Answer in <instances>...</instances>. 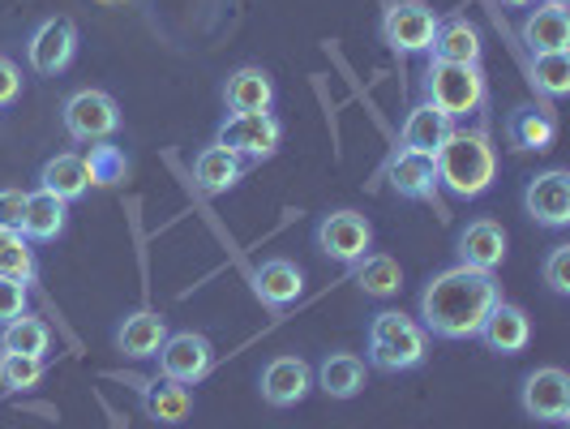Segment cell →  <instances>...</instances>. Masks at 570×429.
<instances>
[{"mask_svg": "<svg viewBox=\"0 0 570 429\" xmlns=\"http://www.w3.org/2000/svg\"><path fill=\"white\" fill-rule=\"evenodd\" d=\"M65 215H69V202H60L48 189H35V194H27L22 236L27 241H57L60 232H65Z\"/></svg>", "mask_w": 570, "mask_h": 429, "instance_id": "26", "label": "cell"}, {"mask_svg": "<svg viewBox=\"0 0 570 429\" xmlns=\"http://www.w3.org/2000/svg\"><path fill=\"white\" fill-rule=\"evenodd\" d=\"M27 314V284H13L0 275V326Z\"/></svg>", "mask_w": 570, "mask_h": 429, "instance_id": "36", "label": "cell"}, {"mask_svg": "<svg viewBox=\"0 0 570 429\" xmlns=\"http://www.w3.org/2000/svg\"><path fill=\"white\" fill-rule=\"evenodd\" d=\"M544 284L558 296H570V245H553L544 257Z\"/></svg>", "mask_w": 570, "mask_h": 429, "instance_id": "35", "label": "cell"}, {"mask_svg": "<svg viewBox=\"0 0 570 429\" xmlns=\"http://www.w3.org/2000/svg\"><path fill=\"white\" fill-rule=\"evenodd\" d=\"M257 387H262V400L271 403V408H292V403H301L309 396L314 370H309L301 357H275V361L262 370Z\"/></svg>", "mask_w": 570, "mask_h": 429, "instance_id": "13", "label": "cell"}, {"mask_svg": "<svg viewBox=\"0 0 570 429\" xmlns=\"http://www.w3.org/2000/svg\"><path fill=\"white\" fill-rule=\"evenodd\" d=\"M0 275L13 284H30L35 280V250L22 232L0 228Z\"/></svg>", "mask_w": 570, "mask_h": 429, "instance_id": "32", "label": "cell"}, {"mask_svg": "<svg viewBox=\"0 0 570 429\" xmlns=\"http://www.w3.org/2000/svg\"><path fill=\"white\" fill-rule=\"evenodd\" d=\"M99 4H125V0H99Z\"/></svg>", "mask_w": 570, "mask_h": 429, "instance_id": "41", "label": "cell"}, {"mask_svg": "<svg viewBox=\"0 0 570 429\" xmlns=\"http://www.w3.org/2000/svg\"><path fill=\"white\" fill-rule=\"evenodd\" d=\"M43 357H18V352H0V387L4 391H35L43 382Z\"/></svg>", "mask_w": 570, "mask_h": 429, "instance_id": "33", "label": "cell"}, {"mask_svg": "<svg viewBox=\"0 0 570 429\" xmlns=\"http://www.w3.org/2000/svg\"><path fill=\"white\" fill-rule=\"evenodd\" d=\"M523 412L532 421H544V426H567L570 421V378L567 370L558 365H544V370H532L523 378Z\"/></svg>", "mask_w": 570, "mask_h": 429, "instance_id": "9", "label": "cell"}, {"mask_svg": "<svg viewBox=\"0 0 570 429\" xmlns=\"http://www.w3.org/2000/svg\"><path fill=\"white\" fill-rule=\"evenodd\" d=\"M455 129H459V125L446 113H442V108H433L429 99H421V104L407 113V120H403V150L438 155V150L446 146V138H451Z\"/></svg>", "mask_w": 570, "mask_h": 429, "instance_id": "17", "label": "cell"}, {"mask_svg": "<svg viewBox=\"0 0 570 429\" xmlns=\"http://www.w3.org/2000/svg\"><path fill=\"white\" fill-rule=\"evenodd\" d=\"M507 138H511L514 150H549L553 138H558V120H553V113H544V108L523 104L507 120Z\"/></svg>", "mask_w": 570, "mask_h": 429, "instance_id": "24", "label": "cell"}, {"mask_svg": "<svg viewBox=\"0 0 570 429\" xmlns=\"http://www.w3.org/2000/svg\"><path fill=\"white\" fill-rule=\"evenodd\" d=\"M240 176H245V164L224 146H206L194 159V181H198L202 194H228Z\"/></svg>", "mask_w": 570, "mask_h": 429, "instance_id": "28", "label": "cell"}, {"mask_svg": "<svg viewBox=\"0 0 570 429\" xmlns=\"http://www.w3.org/2000/svg\"><path fill=\"white\" fill-rule=\"evenodd\" d=\"M356 284H361L365 296H395L403 287L400 262L386 254H365L356 262Z\"/></svg>", "mask_w": 570, "mask_h": 429, "instance_id": "30", "label": "cell"}, {"mask_svg": "<svg viewBox=\"0 0 570 429\" xmlns=\"http://www.w3.org/2000/svg\"><path fill=\"white\" fill-rule=\"evenodd\" d=\"M142 408L146 417L159 421V426H180L194 412V396H189V387L159 378V382H146L142 387Z\"/></svg>", "mask_w": 570, "mask_h": 429, "instance_id": "25", "label": "cell"}, {"mask_svg": "<svg viewBox=\"0 0 570 429\" xmlns=\"http://www.w3.org/2000/svg\"><path fill=\"white\" fill-rule=\"evenodd\" d=\"M523 206L541 228H567L570 224V172L549 168L528 181L523 189Z\"/></svg>", "mask_w": 570, "mask_h": 429, "instance_id": "12", "label": "cell"}, {"mask_svg": "<svg viewBox=\"0 0 570 429\" xmlns=\"http://www.w3.org/2000/svg\"><path fill=\"white\" fill-rule=\"evenodd\" d=\"M502 301V287L493 271H472V266H451L438 271L421 292V326L442 340H476L489 310Z\"/></svg>", "mask_w": 570, "mask_h": 429, "instance_id": "1", "label": "cell"}, {"mask_svg": "<svg viewBox=\"0 0 570 429\" xmlns=\"http://www.w3.org/2000/svg\"><path fill=\"white\" fill-rule=\"evenodd\" d=\"M317 387L331 396V400H352L365 391V361L356 352H331L322 365H317Z\"/></svg>", "mask_w": 570, "mask_h": 429, "instance_id": "23", "label": "cell"}, {"mask_svg": "<svg viewBox=\"0 0 570 429\" xmlns=\"http://www.w3.org/2000/svg\"><path fill=\"white\" fill-rule=\"evenodd\" d=\"M519 39L532 57H544V52H570V13L567 9H532L519 27Z\"/></svg>", "mask_w": 570, "mask_h": 429, "instance_id": "15", "label": "cell"}, {"mask_svg": "<svg viewBox=\"0 0 570 429\" xmlns=\"http://www.w3.org/2000/svg\"><path fill=\"white\" fill-rule=\"evenodd\" d=\"M429 357V331L416 318L386 310L370 322V365L382 373L416 370Z\"/></svg>", "mask_w": 570, "mask_h": 429, "instance_id": "3", "label": "cell"}, {"mask_svg": "<svg viewBox=\"0 0 570 429\" xmlns=\"http://www.w3.org/2000/svg\"><path fill=\"white\" fill-rule=\"evenodd\" d=\"M18 95H22V69L9 57H0V108L18 104Z\"/></svg>", "mask_w": 570, "mask_h": 429, "instance_id": "38", "label": "cell"}, {"mask_svg": "<svg viewBox=\"0 0 570 429\" xmlns=\"http://www.w3.org/2000/svg\"><path fill=\"white\" fill-rule=\"evenodd\" d=\"M155 357H159V373H164L168 382L194 387V382H202V378L210 373L215 348H210V340L198 335V331H176V335L164 340V348H159Z\"/></svg>", "mask_w": 570, "mask_h": 429, "instance_id": "11", "label": "cell"}, {"mask_svg": "<svg viewBox=\"0 0 570 429\" xmlns=\"http://www.w3.org/2000/svg\"><path fill=\"white\" fill-rule=\"evenodd\" d=\"M438 9H429L425 0H386L382 9V39L391 52L400 57H416L429 52L433 35H438Z\"/></svg>", "mask_w": 570, "mask_h": 429, "instance_id": "5", "label": "cell"}, {"mask_svg": "<svg viewBox=\"0 0 570 429\" xmlns=\"http://www.w3.org/2000/svg\"><path fill=\"white\" fill-rule=\"evenodd\" d=\"M78 57V22L73 18H48V22H39V30L30 35L27 43V60L35 74H43V78H57L65 74L69 65Z\"/></svg>", "mask_w": 570, "mask_h": 429, "instance_id": "10", "label": "cell"}, {"mask_svg": "<svg viewBox=\"0 0 570 429\" xmlns=\"http://www.w3.org/2000/svg\"><path fill=\"white\" fill-rule=\"evenodd\" d=\"M22 215H27V194L22 189H0V228L22 232Z\"/></svg>", "mask_w": 570, "mask_h": 429, "instance_id": "37", "label": "cell"}, {"mask_svg": "<svg viewBox=\"0 0 570 429\" xmlns=\"http://www.w3.org/2000/svg\"><path fill=\"white\" fill-rule=\"evenodd\" d=\"M86 172L90 185H125L129 181V155L112 143H90L86 146Z\"/></svg>", "mask_w": 570, "mask_h": 429, "instance_id": "31", "label": "cell"}, {"mask_svg": "<svg viewBox=\"0 0 570 429\" xmlns=\"http://www.w3.org/2000/svg\"><path fill=\"white\" fill-rule=\"evenodd\" d=\"M433 164H438V185H446L455 198H481L498 176V150L481 129H455L433 155Z\"/></svg>", "mask_w": 570, "mask_h": 429, "instance_id": "2", "label": "cell"}, {"mask_svg": "<svg viewBox=\"0 0 570 429\" xmlns=\"http://www.w3.org/2000/svg\"><path fill=\"white\" fill-rule=\"evenodd\" d=\"M279 143H284V125L271 113H232L215 134V146L232 150L236 159H266L279 150Z\"/></svg>", "mask_w": 570, "mask_h": 429, "instance_id": "7", "label": "cell"}, {"mask_svg": "<svg viewBox=\"0 0 570 429\" xmlns=\"http://www.w3.org/2000/svg\"><path fill=\"white\" fill-rule=\"evenodd\" d=\"M224 104H228V113H271V104H275L271 74L257 69V65L236 69L228 78V86H224Z\"/></svg>", "mask_w": 570, "mask_h": 429, "instance_id": "21", "label": "cell"}, {"mask_svg": "<svg viewBox=\"0 0 570 429\" xmlns=\"http://www.w3.org/2000/svg\"><path fill=\"white\" fill-rule=\"evenodd\" d=\"M317 250L343 266H356L373 250V224L361 211H331L317 224Z\"/></svg>", "mask_w": 570, "mask_h": 429, "instance_id": "8", "label": "cell"}, {"mask_svg": "<svg viewBox=\"0 0 570 429\" xmlns=\"http://www.w3.org/2000/svg\"><path fill=\"white\" fill-rule=\"evenodd\" d=\"M544 4H553V9H567L570 0H544Z\"/></svg>", "mask_w": 570, "mask_h": 429, "instance_id": "40", "label": "cell"}, {"mask_svg": "<svg viewBox=\"0 0 570 429\" xmlns=\"http://www.w3.org/2000/svg\"><path fill=\"white\" fill-rule=\"evenodd\" d=\"M429 52L442 65H481V35L468 18H446V22H438Z\"/></svg>", "mask_w": 570, "mask_h": 429, "instance_id": "22", "label": "cell"}, {"mask_svg": "<svg viewBox=\"0 0 570 429\" xmlns=\"http://www.w3.org/2000/svg\"><path fill=\"white\" fill-rule=\"evenodd\" d=\"M502 4H511V9H523V4H532V0H502Z\"/></svg>", "mask_w": 570, "mask_h": 429, "instance_id": "39", "label": "cell"}, {"mask_svg": "<svg viewBox=\"0 0 570 429\" xmlns=\"http://www.w3.org/2000/svg\"><path fill=\"white\" fill-rule=\"evenodd\" d=\"M532 86L549 95V99H562L570 90V52H544L532 57Z\"/></svg>", "mask_w": 570, "mask_h": 429, "instance_id": "34", "label": "cell"}, {"mask_svg": "<svg viewBox=\"0 0 570 429\" xmlns=\"http://www.w3.org/2000/svg\"><path fill=\"white\" fill-rule=\"evenodd\" d=\"M60 120H65V134L73 143H108L120 129V108H116V99L108 90H78V95L65 99Z\"/></svg>", "mask_w": 570, "mask_h": 429, "instance_id": "6", "label": "cell"}, {"mask_svg": "<svg viewBox=\"0 0 570 429\" xmlns=\"http://www.w3.org/2000/svg\"><path fill=\"white\" fill-rule=\"evenodd\" d=\"M386 181H391V189L400 194V198H412V202H425L433 198V189H438V164H433V155H421V150H395V159H391V168H386Z\"/></svg>", "mask_w": 570, "mask_h": 429, "instance_id": "14", "label": "cell"}, {"mask_svg": "<svg viewBox=\"0 0 570 429\" xmlns=\"http://www.w3.org/2000/svg\"><path fill=\"white\" fill-rule=\"evenodd\" d=\"M485 74L481 65H442V60H429L425 69V99L433 108L451 116V120H463V116L481 113L485 108Z\"/></svg>", "mask_w": 570, "mask_h": 429, "instance_id": "4", "label": "cell"}, {"mask_svg": "<svg viewBox=\"0 0 570 429\" xmlns=\"http://www.w3.org/2000/svg\"><path fill=\"white\" fill-rule=\"evenodd\" d=\"M168 318L155 314V310H138V314H129L120 322V331H116V348L125 352V357H134V361H146V357H155L164 340H168Z\"/></svg>", "mask_w": 570, "mask_h": 429, "instance_id": "20", "label": "cell"}, {"mask_svg": "<svg viewBox=\"0 0 570 429\" xmlns=\"http://www.w3.org/2000/svg\"><path fill=\"white\" fill-rule=\"evenodd\" d=\"M39 189L57 194L60 202L82 198L86 189H90V172H86V159H82V155H57V159H48V164L39 168Z\"/></svg>", "mask_w": 570, "mask_h": 429, "instance_id": "27", "label": "cell"}, {"mask_svg": "<svg viewBox=\"0 0 570 429\" xmlns=\"http://www.w3.org/2000/svg\"><path fill=\"white\" fill-rule=\"evenodd\" d=\"M254 292L262 305H271V310H287L292 301H301V292H305V275H301V266L296 262H287V257H271V262H262L254 271Z\"/></svg>", "mask_w": 570, "mask_h": 429, "instance_id": "16", "label": "cell"}, {"mask_svg": "<svg viewBox=\"0 0 570 429\" xmlns=\"http://www.w3.org/2000/svg\"><path fill=\"white\" fill-rule=\"evenodd\" d=\"M481 340H485L489 352H502V357H514V352H523L528 340H532V322L528 314L519 310V305H507V301H498L489 318L481 322Z\"/></svg>", "mask_w": 570, "mask_h": 429, "instance_id": "18", "label": "cell"}, {"mask_svg": "<svg viewBox=\"0 0 570 429\" xmlns=\"http://www.w3.org/2000/svg\"><path fill=\"white\" fill-rule=\"evenodd\" d=\"M52 348V331L43 318H13L0 326V352H18V357H48Z\"/></svg>", "mask_w": 570, "mask_h": 429, "instance_id": "29", "label": "cell"}, {"mask_svg": "<svg viewBox=\"0 0 570 429\" xmlns=\"http://www.w3.org/2000/svg\"><path fill=\"white\" fill-rule=\"evenodd\" d=\"M507 257V232L493 220H476L459 232V262L472 271H498Z\"/></svg>", "mask_w": 570, "mask_h": 429, "instance_id": "19", "label": "cell"}]
</instances>
